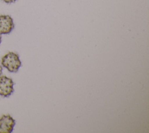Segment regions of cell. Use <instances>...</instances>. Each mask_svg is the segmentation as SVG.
<instances>
[{"mask_svg":"<svg viewBox=\"0 0 149 133\" xmlns=\"http://www.w3.org/2000/svg\"><path fill=\"white\" fill-rule=\"evenodd\" d=\"M1 63L9 71L13 73L17 71L22 65L19 55L12 52H8L2 57Z\"/></svg>","mask_w":149,"mask_h":133,"instance_id":"cell-1","label":"cell"},{"mask_svg":"<svg viewBox=\"0 0 149 133\" xmlns=\"http://www.w3.org/2000/svg\"><path fill=\"white\" fill-rule=\"evenodd\" d=\"M2 1H3L6 4H11V3L15 2L16 0H2Z\"/></svg>","mask_w":149,"mask_h":133,"instance_id":"cell-5","label":"cell"},{"mask_svg":"<svg viewBox=\"0 0 149 133\" xmlns=\"http://www.w3.org/2000/svg\"><path fill=\"white\" fill-rule=\"evenodd\" d=\"M1 37L0 36V43H1Z\"/></svg>","mask_w":149,"mask_h":133,"instance_id":"cell-7","label":"cell"},{"mask_svg":"<svg viewBox=\"0 0 149 133\" xmlns=\"http://www.w3.org/2000/svg\"><path fill=\"white\" fill-rule=\"evenodd\" d=\"M2 67L0 66V75L2 73Z\"/></svg>","mask_w":149,"mask_h":133,"instance_id":"cell-6","label":"cell"},{"mask_svg":"<svg viewBox=\"0 0 149 133\" xmlns=\"http://www.w3.org/2000/svg\"><path fill=\"white\" fill-rule=\"evenodd\" d=\"M15 125V120L9 115H3L0 117V133L12 132Z\"/></svg>","mask_w":149,"mask_h":133,"instance_id":"cell-4","label":"cell"},{"mask_svg":"<svg viewBox=\"0 0 149 133\" xmlns=\"http://www.w3.org/2000/svg\"><path fill=\"white\" fill-rule=\"evenodd\" d=\"M13 80L5 76H0V95L3 97L9 96L14 91Z\"/></svg>","mask_w":149,"mask_h":133,"instance_id":"cell-2","label":"cell"},{"mask_svg":"<svg viewBox=\"0 0 149 133\" xmlns=\"http://www.w3.org/2000/svg\"><path fill=\"white\" fill-rule=\"evenodd\" d=\"M14 28V23L12 17L8 15H0V35L10 33Z\"/></svg>","mask_w":149,"mask_h":133,"instance_id":"cell-3","label":"cell"}]
</instances>
